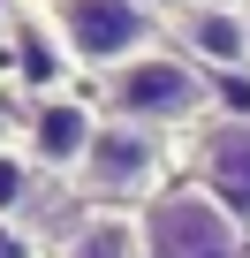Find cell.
<instances>
[{
    "label": "cell",
    "instance_id": "2",
    "mask_svg": "<svg viewBox=\"0 0 250 258\" xmlns=\"http://www.w3.org/2000/svg\"><path fill=\"white\" fill-rule=\"evenodd\" d=\"M53 23L76 61H137V46H144L137 0H53Z\"/></svg>",
    "mask_w": 250,
    "mask_h": 258
},
{
    "label": "cell",
    "instance_id": "10",
    "mask_svg": "<svg viewBox=\"0 0 250 258\" xmlns=\"http://www.w3.org/2000/svg\"><path fill=\"white\" fill-rule=\"evenodd\" d=\"M0 258H31V250H23V235H8V228H0Z\"/></svg>",
    "mask_w": 250,
    "mask_h": 258
},
{
    "label": "cell",
    "instance_id": "7",
    "mask_svg": "<svg viewBox=\"0 0 250 258\" xmlns=\"http://www.w3.org/2000/svg\"><path fill=\"white\" fill-rule=\"evenodd\" d=\"M190 46L212 53V61H227V69H242V61H250V23L227 16V8H197V16H190Z\"/></svg>",
    "mask_w": 250,
    "mask_h": 258
},
{
    "label": "cell",
    "instance_id": "4",
    "mask_svg": "<svg viewBox=\"0 0 250 258\" xmlns=\"http://www.w3.org/2000/svg\"><path fill=\"white\" fill-rule=\"evenodd\" d=\"M152 175H159V152H152V137H144L137 121L99 129V137H91V152H84V182H91V190H106V198L152 190Z\"/></svg>",
    "mask_w": 250,
    "mask_h": 258
},
{
    "label": "cell",
    "instance_id": "3",
    "mask_svg": "<svg viewBox=\"0 0 250 258\" xmlns=\"http://www.w3.org/2000/svg\"><path fill=\"white\" fill-rule=\"evenodd\" d=\"M197 76L190 61H167V53H137V61H121L114 69V106L121 114H137V121H182L197 114Z\"/></svg>",
    "mask_w": 250,
    "mask_h": 258
},
{
    "label": "cell",
    "instance_id": "6",
    "mask_svg": "<svg viewBox=\"0 0 250 258\" xmlns=\"http://www.w3.org/2000/svg\"><path fill=\"white\" fill-rule=\"evenodd\" d=\"M91 137H99V121L84 114V106H46L38 121H31V145H38V160L46 167H84V152H91Z\"/></svg>",
    "mask_w": 250,
    "mask_h": 258
},
{
    "label": "cell",
    "instance_id": "9",
    "mask_svg": "<svg viewBox=\"0 0 250 258\" xmlns=\"http://www.w3.org/2000/svg\"><path fill=\"white\" fill-rule=\"evenodd\" d=\"M23 198H31V167H23V160H8V152H0V213H16Z\"/></svg>",
    "mask_w": 250,
    "mask_h": 258
},
{
    "label": "cell",
    "instance_id": "8",
    "mask_svg": "<svg viewBox=\"0 0 250 258\" xmlns=\"http://www.w3.org/2000/svg\"><path fill=\"white\" fill-rule=\"evenodd\" d=\"M76 258H144V228H129V220H99V228H84Z\"/></svg>",
    "mask_w": 250,
    "mask_h": 258
},
{
    "label": "cell",
    "instance_id": "5",
    "mask_svg": "<svg viewBox=\"0 0 250 258\" xmlns=\"http://www.w3.org/2000/svg\"><path fill=\"white\" fill-rule=\"evenodd\" d=\"M205 182L235 205H250V121H220L212 137H205Z\"/></svg>",
    "mask_w": 250,
    "mask_h": 258
},
{
    "label": "cell",
    "instance_id": "1",
    "mask_svg": "<svg viewBox=\"0 0 250 258\" xmlns=\"http://www.w3.org/2000/svg\"><path fill=\"white\" fill-rule=\"evenodd\" d=\"M144 250L152 258H242L235 220L197 190V198H159L144 220Z\"/></svg>",
    "mask_w": 250,
    "mask_h": 258
},
{
    "label": "cell",
    "instance_id": "11",
    "mask_svg": "<svg viewBox=\"0 0 250 258\" xmlns=\"http://www.w3.org/2000/svg\"><path fill=\"white\" fill-rule=\"evenodd\" d=\"M0 121H8V114H0Z\"/></svg>",
    "mask_w": 250,
    "mask_h": 258
}]
</instances>
